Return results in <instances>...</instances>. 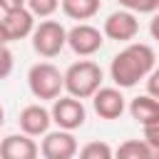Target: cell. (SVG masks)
I'll return each mask as SVG.
<instances>
[{
    "mask_svg": "<svg viewBox=\"0 0 159 159\" xmlns=\"http://www.w3.org/2000/svg\"><path fill=\"white\" fill-rule=\"evenodd\" d=\"M40 154V147L37 142L20 132V134H7L2 142H0V157L2 159H35Z\"/></svg>",
    "mask_w": 159,
    "mask_h": 159,
    "instance_id": "11",
    "label": "cell"
},
{
    "mask_svg": "<svg viewBox=\"0 0 159 159\" xmlns=\"http://www.w3.org/2000/svg\"><path fill=\"white\" fill-rule=\"evenodd\" d=\"M62 75H65V92L77 99H89L102 87V80H104L102 67L92 60H77Z\"/></svg>",
    "mask_w": 159,
    "mask_h": 159,
    "instance_id": "2",
    "label": "cell"
},
{
    "mask_svg": "<svg viewBox=\"0 0 159 159\" xmlns=\"http://www.w3.org/2000/svg\"><path fill=\"white\" fill-rule=\"evenodd\" d=\"M77 154L82 159H112L114 157V149L107 142H89L82 149H77Z\"/></svg>",
    "mask_w": 159,
    "mask_h": 159,
    "instance_id": "16",
    "label": "cell"
},
{
    "mask_svg": "<svg viewBox=\"0 0 159 159\" xmlns=\"http://www.w3.org/2000/svg\"><path fill=\"white\" fill-rule=\"evenodd\" d=\"M25 5L35 17H50L60 7V0H25Z\"/></svg>",
    "mask_w": 159,
    "mask_h": 159,
    "instance_id": "17",
    "label": "cell"
},
{
    "mask_svg": "<svg viewBox=\"0 0 159 159\" xmlns=\"http://www.w3.org/2000/svg\"><path fill=\"white\" fill-rule=\"evenodd\" d=\"M30 37H32V50L47 60L57 57L67 47V30L57 20H42L40 25H35Z\"/></svg>",
    "mask_w": 159,
    "mask_h": 159,
    "instance_id": "4",
    "label": "cell"
},
{
    "mask_svg": "<svg viewBox=\"0 0 159 159\" xmlns=\"http://www.w3.org/2000/svg\"><path fill=\"white\" fill-rule=\"evenodd\" d=\"M114 154L122 159H152V147L144 139H127L117 147Z\"/></svg>",
    "mask_w": 159,
    "mask_h": 159,
    "instance_id": "15",
    "label": "cell"
},
{
    "mask_svg": "<svg viewBox=\"0 0 159 159\" xmlns=\"http://www.w3.org/2000/svg\"><path fill=\"white\" fill-rule=\"evenodd\" d=\"M2 25H5V30H7L10 42L25 40V37H30L32 30H35V15L30 12L27 5H22V7L7 10V12L2 15Z\"/></svg>",
    "mask_w": 159,
    "mask_h": 159,
    "instance_id": "10",
    "label": "cell"
},
{
    "mask_svg": "<svg viewBox=\"0 0 159 159\" xmlns=\"http://www.w3.org/2000/svg\"><path fill=\"white\" fill-rule=\"evenodd\" d=\"M50 117H52V122H55L60 129L75 132V129H80V127L84 124L87 109H84L82 99H77V97H72V94H65V97L60 94L57 99H52Z\"/></svg>",
    "mask_w": 159,
    "mask_h": 159,
    "instance_id": "5",
    "label": "cell"
},
{
    "mask_svg": "<svg viewBox=\"0 0 159 159\" xmlns=\"http://www.w3.org/2000/svg\"><path fill=\"white\" fill-rule=\"evenodd\" d=\"M154 17H152V22H149V32H152V37L159 42V10L157 12H152Z\"/></svg>",
    "mask_w": 159,
    "mask_h": 159,
    "instance_id": "23",
    "label": "cell"
},
{
    "mask_svg": "<svg viewBox=\"0 0 159 159\" xmlns=\"http://www.w3.org/2000/svg\"><path fill=\"white\" fill-rule=\"evenodd\" d=\"M25 0H0V10L7 12V10H15V7H22Z\"/></svg>",
    "mask_w": 159,
    "mask_h": 159,
    "instance_id": "22",
    "label": "cell"
},
{
    "mask_svg": "<svg viewBox=\"0 0 159 159\" xmlns=\"http://www.w3.org/2000/svg\"><path fill=\"white\" fill-rule=\"evenodd\" d=\"M42 144H40V154L45 159H72L77 154V139L70 129H57V132H45L42 134Z\"/></svg>",
    "mask_w": 159,
    "mask_h": 159,
    "instance_id": "8",
    "label": "cell"
},
{
    "mask_svg": "<svg viewBox=\"0 0 159 159\" xmlns=\"http://www.w3.org/2000/svg\"><path fill=\"white\" fill-rule=\"evenodd\" d=\"M0 45H10V37H7V30L2 25V20H0Z\"/></svg>",
    "mask_w": 159,
    "mask_h": 159,
    "instance_id": "24",
    "label": "cell"
},
{
    "mask_svg": "<svg viewBox=\"0 0 159 159\" xmlns=\"http://www.w3.org/2000/svg\"><path fill=\"white\" fill-rule=\"evenodd\" d=\"M142 132H144V142L152 147V157H159V119L144 124Z\"/></svg>",
    "mask_w": 159,
    "mask_h": 159,
    "instance_id": "19",
    "label": "cell"
},
{
    "mask_svg": "<svg viewBox=\"0 0 159 159\" xmlns=\"http://www.w3.org/2000/svg\"><path fill=\"white\" fill-rule=\"evenodd\" d=\"M27 87L37 99H57L65 89V75L52 62H37L27 72Z\"/></svg>",
    "mask_w": 159,
    "mask_h": 159,
    "instance_id": "3",
    "label": "cell"
},
{
    "mask_svg": "<svg viewBox=\"0 0 159 159\" xmlns=\"http://www.w3.org/2000/svg\"><path fill=\"white\" fill-rule=\"evenodd\" d=\"M129 114H132L134 122H139V124L144 127V124L159 119V99L152 97L149 92H147V94H139V97H134V99L129 102Z\"/></svg>",
    "mask_w": 159,
    "mask_h": 159,
    "instance_id": "13",
    "label": "cell"
},
{
    "mask_svg": "<svg viewBox=\"0 0 159 159\" xmlns=\"http://www.w3.org/2000/svg\"><path fill=\"white\" fill-rule=\"evenodd\" d=\"M157 55L147 42H127V47H122L109 65V77L117 87L129 89L134 84H139V80H147V75L154 70Z\"/></svg>",
    "mask_w": 159,
    "mask_h": 159,
    "instance_id": "1",
    "label": "cell"
},
{
    "mask_svg": "<svg viewBox=\"0 0 159 159\" xmlns=\"http://www.w3.org/2000/svg\"><path fill=\"white\" fill-rule=\"evenodd\" d=\"M12 67H15V57H12L10 47L0 45V80H7L12 75Z\"/></svg>",
    "mask_w": 159,
    "mask_h": 159,
    "instance_id": "20",
    "label": "cell"
},
{
    "mask_svg": "<svg viewBox=\"0 0 159 159\" xmlns=\"http://www.w3.org/2000/svg\"><path fill=\"white\" fill-rule=\"evenodd\" d=\"M67 45L80 57H92L104 45V32L89 22H77L72 30H67Z\"/></svg>",
    "mask_w": 159,
    "mask_h": 159,
    "instance_id": "6",
    "label": "cell"
},
{
    "mask_svg": "<svg viewBox=\"0 0 159 159\" xmlns=\"http://www.w3.org/2000/svg\"><path fill=\"white\" fill-rule=\"evenodd\" d=\"M147 92L159 99V67H154V70L147 75Z\"/></svg>",
    "mask_w": 159,
    "mask_h": 159,
    "instance_id": "21",
    "label": "cell"
},
{
    "mask_svg": "<svg viewBox=\"0 0 159 159\" xmlns=\"http://www.w3.org/2000/svg\"><path fill=\"white\" fill-rule=\"evenodd\" d=\"M17 122H20V132H25L30 137H42L50 129L52 117H50V109H45L42 104H27V107H22Z\"/></svg>",
    "mask_w": 159,
    "mask_h": 159,
    "instance_id": "12",
    "label": "cell"
},
{
    "mask_svg": "<svg viewBox=\"0 0 159 159\" xmlns=\"http://www.w3.org/2000/svg\"><path fill=\"white\" fill-rule=\"evenodd\" d=\"M62 5V12L70 17V20H77V22H87L92 20L99 7H102V0H60Z\"/></svg>",
    "mask_w": 159,
    "mask_h": 159,
    "instance_id": "14",
    "label": "cell"
},
{
    "mask_svg": "<svg viewBox=\"0 0 159 159\" xmlns=\"http://www.w3.org/2000/svg\"><path fill=\"white\" fill-rule=\"evenodd\" d=\"M104 37L109 40H117V42H132L139 32V20H137V12L122 7L117 12H112L107 20H104V27H102Z\"/></svg>",
    "mask_w": 159,
    "mask_h": 159,
    "instance_id": "7",
    "label": "cell"
},
{
    "mask_svg": "<svg viewBox=\"0 0 159 159\" xmlns=\"http://www.w3.org/2000/svg\"><path fill=\"white\" fill-rule=\"evenodd\" d=\"M122 7L132 10V12H142V15H152L159 10V0H117Z\"/></svg>",
    "mask_w": 159,
    "mask_h": 159,
    "instance_id": "18",
    "label": "cell"
},
{
    "mask_svg": "<svg viewBox=\"0 0 159 159\" xmlns=\"http://www.w3.org/2000/svg\"><path fill=\"white\" fill-rule=\"evenodd\" d=\"M5 124V109H2V104H0V127Z\"/></svg>",
    "mask_w": 159,
    "mask_h": 159,
    "instance_id": "25",
    "label": "cell"
},
{
    "mask_svg": "<svg viewBox=\"0 0 159 159\" xmlns=\"http://www.w3.org/2000/svg\"><path fill=\"white\" fill-rule=\"evenodd\" d=\"M92 107L94 112L102 117V119H119L127 109V102H124V94H122V87H99L92 97Z\"/></svg>",
    "mask_w": 159,
    "mask_h": 159,
    "instance_id": "9",
    "label": "cell"
}]
</instances>
